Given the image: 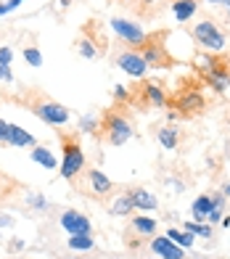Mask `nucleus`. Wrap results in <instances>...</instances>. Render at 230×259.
Instances as JSON below:
<instances>
[{
	"label": "nucleus",
	"instance_id": "f257e3e1",
	"mask_svg": "<svg viewBox=\"0 0 230 259\" xmlns=\"http://www.w3.org/2000/svg\"><path fill=\"white\" fill-rule=\"evenodd\" d=\"M103 133H106V140L111 146H122V143H127V140L135 135L132 124L124 119V116H119V114L103 116Z\"/></svg>",
	"mask_w": 230,
	"mask_h": 259
},
{
	"label": "nucleus",
	"instance_id": "f03ea898",
	"mask_svg": "<svg viewBox=\"0 0 230 259\" xmlns=\"http://www.w3.org/2000/svg\"><path fill=\"white\" fill-rule=\"evenodd\" d=\"M61 143H64V167H61V175L66 180H72L74 175L82 169L85 156H82V148H79V143L74 138H61Z\"/></svg>",
	"mask_w": 230,
	"mask_h": 259
},
{
	"label": "nucleus",
	"instance_id": "7ed1b4c3",
	"mask_svg": "<svg viewBox=\"0 0 230 259\" xmlns=\"http://www.w3.org/2000/svg\"><path fill=\"white\" fill-rule=\"evenodd\" d=\"M193 37H196V42L204 45L206 51H222V48H225L222 32L217 29L212 21H199V24L193 27Z\"/></svg>",
	"mask_w": 230,
	"mask_h": 259
},
{
	"label": "nucleus",
	"instance_id": "20e7f679",
	"mask_svg": "<svg viewBox=\"0 0 230 259\" xmlns=\"http://www.w3.org/2000/svg\"><path fill=\"white\" fill-rule=\"evenodd\" d=\"M32 109L42 122H48V124H66L69 122V109H64L61 103H56L51 98H42L37 103H32Z\"/></svg>",
	"mask_w": 230,
	"mask_h": 259
},
{
	"label": "nucleus",
	"instance_id": "39448f33",
	"mask_svg": "<svg viewBox=\"0 0 230 259\" xmlns=\"http://www.w3.org/2000/svg\"><path fill=\"white\" fill-rule=\"evenodd\" d=\"M59 222L69 235H90V220L77 209H66Z\"/></svg>",
	"mask_w": 230,
	"mask_h": 259
},
{
	"label": "nucleus",
	"instance_id": "423d86ee",
	"mask_svg": "<svg viewBox=\"0 0 230 259\" xmlns=\"http://www.w3.org/2000/svg\"><path fill=\"white\" fill-rule=\"evenodd\" d=\"M111 29L117 32L127 45H141V42H146V34H143V29L137 27L135 21H127V19H111Z\"/></svg>",
	"mask_w": 230,
	"mask_h": 259
},
{
	"label": "nucleus",
	"instance_id": "0eeeda50",
	"mask_svg": "<svg viewBox=\"0 0 230 259\" xmlns=\"http://www.w3.org/2000/svg\"><path fill=\"white\" fill-rule=\"evenodd\" d=\"M117 66L122 69V72L132 74V77H143V74H146V69H148L146 58H143V56H137V53H122V56L117 58Z\"/></svg>",
	"mask_w": 230,
	"mask_h": 259
},
{
	"label": "nucleus",
	"instance_id": "6e6552de",
	"mask_svg": "<svg viewBox=\"0 0 230 259\" xmlns=\"http://www.w3.org/2000/svg\"><path fill=\"white\" fill-rule=\"evenodd\" d=\"M151 249H154V254H159L162 259H182V256H186V251H182L177 243H172L167 235H159V238H154V241H151Z\"/></svg>",
	"mask_w": 230,
	"mask_h": 259
},
{
	"label": "nucleus",
	"instance_id": "1a4fd4ad",
	"mask_svg": "<svg viewBox=\"0 0 230 259\" xmlns=\"http://www.w3.org/2000/svg\"><path fill=\"white\" fill-rule=\"evenodd\" d=\"M130 196V201H132V206L135 209H156V196L154 193H148L146 188H132V191H124Z\"/></svg>",
	"mask_w": 230,
	"mask_h": 259
},
{
	"label": "nucleus",
	"instance_id": "9d476101",
	"mask_svg": "<svg viewBox=\"0 0 230 259\" xmlns=\"http://www.w3.org/2000/svg\"><path fill=\"white\" fill-rule=\"evenodd\" d=\"M6 143L11 146H34V138L27 133V130H21L19 124H8V133H6Z\"/></svg>",
	"mask_w": 230,
	"mask_h": 259
},
{
	"label": "nucleus",
	"instance_id": "9b49d317",
	"mask_svg": "<svg viewBox=\"0 0 230 259\" xmlns=\"http://www.w3.org/2000/svg\"><path fill=\"white\" fill-rule=\"evenodd\" d=\"M172 11H175L177 21H188L196 14V0H177V3H172Z\"/></svg>",
	"mask_w": 230,
	"mask_h": 259
},
{
	"label": "nucleus",
	"instance_id": "f8f14e48",
	"mask_svg": "<svg viewBox=\"0 0 230 259\" xmlns=\"http://www.w3.org/2000/svg\"><path fill=\"white\" fill-rule=\"evenodd\" d=\"M87 175H90V185H93L96 193H109V191H111V180H109L101 169H90Z\"/></svg>",
	"mask_w": 230,
	"mask_h": 259
},
{
	"label": "nucleus",
	"instance_id": "ddd939ff",
	"mask_svg": "<svg viewBox=\"0 0 230 259\" xmlns=\"http://www.w3.org/2000/svg\"><path fill=\"white\" fill-rule=\"evenodd\" d=\"M212 211V196H199L196 201H193V217L196 220H206Z\"/></svg>",
	"mask_w": 230,
	"mask_h": 259
},
{
	"label": "nucleus",
	"instance_id": "4468645a",
	"mask_svg": "<svg viewBox=\"0 0 230 259\" xmlns=\"http://www.w3.org/2000/svg\"><path fill=\"white\" fill-rule=\"evenodd\" d=\"M167 238H169L172 243H177L180 249H188V246H193V235H191L188 230H169Z\"/></svg>",
	"mask_w": 230,
	"mask_h": 259
},
{
	"label": "nucleus",
	"instance_id": "2eb2a0df",
	"mask_svg": "<svg viewBox=\"0 0 230 259\" xmlns=\"http://www.w3.org/2000/svg\"><path fill=\"white\" fill-rule=\"evenodd\" d=\"M32 159L37 161V164H42V167H48V169H56V156L51 154L48 148H34L32 151Z\"/></svg>",
	"mask_w": 230,
	"mask_h": 259
},
{
	"label": "nucleus",
	"instance_id": "dca6fc26",
	"mask_svg": "<svg viewBox=\"0 0 230 259\" xmlns=\"http://www.w3.org/2000/svg\"><path fill=\"white\" fill-rule=\"evenodd\" d=\"M201 106H204V101L196 96V93H193V96H191V93H182V98L177 101V109H182V111H196V109H201Z\"/></svg>",
	"mask_w": 230,
	"mask_h": 259
},
{
	"label": "nucleus",
	"instance_id": "f3484780",
	"mask_svg": "<svg viewBox=\"0 0 230 259\" xmlns=\"http://www.w3.org/2000/svg\"><path fill=\"white\" fill-rule=\"evenodd\" d=\"M69 249L90 251V249H93V238H90V235H72V238H69Z\"/></svg>",
	"mask_w": 230,
	"mask_h": 259
},
{
	"label": "nucleus",
	"instance_id": "a211bd4d",
	"mask_svg": "<svg viewBox=\"0 0 230 259\" xmlns=\"http://www.w3.org/2000/svg\"><path fill=\"white\" fill-rule=\"evenodd\" d=\"M135 206H132V201H130V196L127 193H122L119 198H117V204H114V209H111V214L114 217H124L127 211H132Z\"/></svg>",
	"mask_w": 230,
	"mask_h": 259
},
{
	"label": "nucleus",
	"instance_id": "6ab92c4d",
	"mask_svg": "<svg viewBox=\"0 0 230 259\" xmlns=\"http://www.w3.org/2000/svg\"><path fill=\"white\" fill-rule=\"evenodd\" d=\"M132 228H135L137 233H143V235H151V233L156 230V222H154L151 217H135V220H132Z\"/></svg>",
	"mask_w": 230,
	"mask_h": 259
},
{
	"label": "nucleus",
	"instance_id": "aec40b11",
	"mask_svg": "<svg viewBox=\"0 0 230 259\" xmlns=\"http://www.w3.org/2000/svg\"><path fill=\"white\" fill-rule=\"evenodd\" d=\"M159 143H162L164 148H175V146H177V130L164 127L162 133H159Z\"/></svg>",
	"mask_w": 230,
	"mask_h": 259
},
{
	"label": "nucleus",
	"instance_id": "412c9836",
	"mask_svg": "<svg viewBox=\"0 0 230 259\" xmlns=\"http://www.w3.org/2000/svg\"><path fill=\"white\" fill-rule=\"evenodd\" d=\"M186 230L191 235H212V228H206V225H199V222H186Z\"/></svg>",
	"mask_w": 230,
	"mask_h": 259
},
{
	"label": "nucleus",
	"instance_id": "4be33fe9",
	"mask_svg": "<svg viewBox=\"0 0 230 259\" xmlns=\"http://www.w3.org/2000/svg\"><path fill=\"white\" fill-rule=\"evenodd\" d=\"M24 58L29 61V66H42V53L37 48H27L24 51Z\"/></svg>",
	"mask_w": 230,
	"mask_h": 259
},
{
	"label": "nucleus",
	"instance_id": "5701e85b",
	"mask_svg": "<svg viewBox=\"0 0 230 259\" xmlns=\"http://www.w3.org/2000/svg\"><path fill=\"white\" fill-rule=\"evenodd\" d=\"M143 88H146V96L151 98L156 106H162V103H164V96H162V90H159L156 85H143Z\"/></svg>",
	"mask_w": 230,
	"mask_h": 259
},
{
	"label": "nucleus",
	"instance_id": "b1692460",
	"mask_svg": "<svg viewBox=\"0 0 230 259\" xmlns=\"http://www.w3.org/2000/svg\"><path fill=\"white\" fill-rule=\"evenodd\" d=\"M79 53H82L85 58H93V56H96L93 42H90V40H82V42H79Z\"/></svg>",
	"mask_w": 230,
	"mask_h": 259
},
{
	"label": "nucleus",
	"instance_id": "393cba45",
	"mask_svg": "<svg viewBox=\"0 0 230 259\" xmlns=\"http://www.w3.org/2000/svg\"><path fill=\"white\" fill-rule=\"evenodd\" d=\"M11 58H14V51H11V48H0V66H11Z\"/></svg>",
	"mask_w": 230,
	"mask_h": 259
},
{
	"label": "nucleus",
	"instance_id": "a878e982",
	"mask_svg": "<svg viewBox=\"0 0 230 259\" xmlns=\"http://www.w3.org/2000/svg\"><path fill=\"white\" fill-rule=\"evenodd\" d=\"M21 3H24V0H8V3H3V6H0V16L8 14V11H14V8H19Z\"/></svg>",
	"mask_w": 230,
	"mask_h": 259
},
{
	"label": "nucleus",
	"instance_id": "bb28decb",
	"mask_svg": "<svg viewBox=\"0 0 230 259\" xmlns=\"http://www.w3.org/2000/svg\"><path fill=\"white\" fill-rule=\"evenodd\" d=\"M0 79L11 82V69H8V66H0Z\"/></svg>",
	"mask_w": 230,
	"mask_h": 259
},
{
	"label": "nucleus",
	"instance_id": "cd10ccee",
	"mask_svg": "<svg viewBox=\"0 0 230 259\" xmlns=\"http://www.w3.org/2000/svg\"><path fill=\"white\" fill-rule=\"evenodd\" d=\"M6 133H8V122L0 119V140H6Z\"/></svg>",
	"mask_w": 230,
	"mask_h": 259
},
{
	"label": "nucleus",
	"instance_id": "c85d7f7f",
	"mask_svg": "<svg viewBox=\"0 0 230 259\" xmlns=\"http://www.w3.org/2000/svg\"><path fill=\"white\" fill-rule=\"evenodd\" d=\"M114 96H117V98H119V101H122V98H124V96H127V90H124V88H122V85H117V90H114Z\"/></svg>",
	"mask_w": 230,
	"mask_h": 259
},
{
	"label": "nucleus",
	"instance_id": "c756f323",
	"mask_svg": "<svg viewBox=\"0 0 230 259\" xmlns=\"http://www.w3.org/2000/svg\"><path fill=\"white\" fill-rule=\"evenodd\" d=\"M209 3H214V6H225L227 0H209Z\"/></svg>",
	"mask_w": 230,
	"mask_h": 259
},
{
	"label": "nucleus",
	"instance_id": "7c9ffc66",
	"mask_svg": "<svg viewBox=\"0 0 230 259\" xmlns=\"http://www.w3.org/2000/svg\"><path fill=\"white\" fill-rule=\"evenodd\" d=\"M222 196H230V183L225 185V191H222Z\"/></svg>",
	"mask_w": 230,
	"mask_h": 259
}]
</instances>
